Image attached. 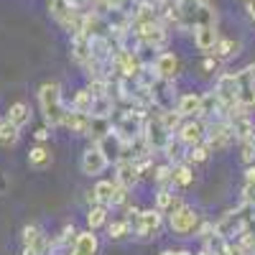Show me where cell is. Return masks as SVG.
Listing matches in <instances>:
<instances>
[{
    "label": "cell",
    "mask_w": 255,
    "mask_h": 255,
    "mask_svg": "<svg viewBox=\"0 0 255 255\" xmlns=\"http://www.w3.org/2000/svg\"><path fill=\"white\" fill-rule=\"evenodd\" d=\"M49 135H51V133H49V128H36V133H33V138H36L38 143H44Z\"/></svg>",
    "instance_id": "38"
},
{
    "label": "cell",
    "mask_w": 255,
    "mask_h": 255,
    "mask_svg": "<svg viewBox=\"0 0 255 255\" xmlns=\"http://www.w3.org/2000/svg\"><path fill=\"white\" fill-rule=\"evenodd\" d=\"M79 166H82V174H87V176H100V174H105V168L110 166V161H108V156L102 153V148H100L97 143H92L87 151L82 153Z\"/></svg>",
    "instance_id": "12"
},
{
    "label": "cell",
    "mask_w": 255,
    "mask_h": 255,
    "mask_svg": "<svg viewBox=\"0 0 255 255\" xmlns=\"http://www.w3.org/2000/svg\"><path fill=\"white\" fill-rule=\"evenodd\" d=\"M143 135H145V140H148V145H151V151L153 153H161L163 151V145L171 140V130L161 123V118H158V113L156 115H148L145 118V125H143Z\"/></svg>",
    "instance_id": "8"
},
{
    "label": "cell",
    "mask_w": 255,
    "mask_h": 255,
    "mask_svg": "<svg viewBox=\"0 0 255 255\" xmlns=\"http://www.w3.org/2000/svg\"><path fill=\"white\" fill-rule=\"evenodd\" d=\"M199 225H202V215L189 204H181L179 209L168 212V230L176 238H191L199 230Z\"/></svg>",
    "instance_id": "2"
},
{
    "label": "cell",
    "mask_w": 255,
    "mask_h": 255,
    "mask_svg": "<svg viewBox=\"0 0 255 255\" xmlns=\"http://www.w3.org/2000/svg\"><path fill=\"white\" fill-rule=\"evenodd\" d=\"M204 135H207V120H202V118H184V123L179 125V130H176V138L186 148L204 143Z\"/></svg>",
    "instance_id": "11"
},
{
    "label": "cell",
    "mask_w": 255,
    "mask_h": 255,
    "mask_svg": "<svg viewBox=\"0 0 255 255\" xmlns=\"http://www.w3.org/2000/svg\"><path fill=\"white\" fill-rule=\"evenodd\" d=\"M18 138H20V128L13 125L8 118L0 120V145H3V148H13L18 143Z\"/></svg>",
    "instance_id": "26"
},
{
    "label": "cell",
    "mask_w": 255,
    "mask_h": 255,
    "mask_svg": "<svg viewBox=\"0 0 255 255\" xmlns=\"http://www.w3.org/2000/svg\"><path fill=\"white\" fill-rule=\"evenodd\" d=\"M108 212H110V207H105V204H97V202H95V204L87 209V227L95 230V232H97L100 227H105V225H108V217H110Z\"/></svg>",
    "instance_id": "25"
},
{
    "label": "cell",
    "mask_w": 255,
    "mask_h": 255,
    "mask_svg": "<svg viewBox=\"0 0 255 255\" xmlns=\"http://www.w3.org/2000/svg\"><path fill=\"white\" fill-rule=\"evenodd\" d=\"M245 232L255 235V204H245Z\"/></svg>",
    "instance_id": "37"
},
{
    "label": "cell",
    "mask_w": 255,
    "mask_h": 255,
    "mask_svg": "<svg viewBox=\"0 0 255 255\" xmlns=\"http://www.w3.org/2000/svg\"><path fill=\"white\" fill-rule=\"evenodd\" d=\"M212 54H215L220 61H227V59H235L238 54H240V41H235V38H217V44H215V49H212Z\"/></svg>",
    "instance_id": "23"
},
{
    "label": "cell",
    "mask_w": 255,
    "mask_h": 255,
    "mask_svg": "<svg viewBox=\"0 0 255 255\" xmlns=\"http://www.w3.org/2000/svg\"><path fill=\"white\" fill-rule=\"evenodd\" d=\"M128 186H123V184H118L115 181V194H113V207H123L125 202H128Z\"/></svg>",
    "instance_id": "36"
},
{
    "label": "cell",
    "mask_w": 255,
    "mask_h": 255,
    "mask_svg": "<svg viewBox=\"0 0 255 255\" xmlns=\"http://www.w3.org/2000/svg\"><path fill=\"white\" fill-rule=\"evenodd\" d=\"M176 110L181 118H199L202 113V95L197 92H186L176 100Z\"/></svg>",
    "instance_id": "19"
},
{
    "label": "cell",
    "mask_w": 255,
    "mask_h": 255,
    "mask_svg": "<svg viewBox=\"0 0 255 255\" xmlns=\"http://www.w3.org/2000/svg\"><path fill=\"white\" fill-rule=\"evenodd\" d=\"M90 120H92V115L90 113H79V110H67V115H64V128L72 133V135H87V130H90Z\"/></svg>",
    "instance_id": "16"
},
{
    "label": "cell",
    "mask_w": 255,
    "mask_h": 255,
    "mask_svg": "<svg viewBox=\"0 0 255 255\" xmlns=\"http://www.w3.org/2000/svg\"><path fill=\"white\" fill-rule=\"evenodd\" d=\"M8 179H5V174L3 171H0V197H3V194H8Z\"/></svg>",
    "instance_id": "40"
},
{
    "label": "cell",
    "mask_w": 255,
    "mask_h": 255,
    "mask_svg": "<svg viewBox=\"0 0 255 255\" xmlns=\"http://www.w3.org/2000/svg\"><path fill=\"white\" fill-rule=\"evenodd\" d=\"M97 250H100V240L95 235V230H84L77 235V243L69 255H97Z\"/></svg>",
    "instance_id": "18"
},
{
    "label": "cell",
    "mask_w": 255,
    "mask_h": 255,
    "mask_svg": "<svg viewBox=\"0 0 255 255\" xmlns=\"http://www.w3.org/2000/svg\"><path fill=\"white\" fill-rule=\"evenodd\" d=\"M161 255H194V253H189V250H163Z\"/></svg>",
    "instance_id": "41"
},
{
    "label": "cell",
    "mask_w": 255,
    "mask_h": 255,
    "mask_svg": "<svg viewBox=\"0 0 255 255\" xmlns=\"http://www.w3.org/2000/svg\"><path fill=\"white\" fill-rule=\"evenodd\" d=\"M38 105H41V113H44L46 125H61L64 115H67V108H64V100H61V84L59 82H44L38 87Z\"/></svg>",
    "instance_id": "1"
},
{
    "label": "cell",
    "mask_w": 255,
    "mask_h": 255,
    "mask_svg": "<svg viewBox=\"0 0 255 255\" xmlns=\"http://www.w3.org/2000/svg\"><path fill=\"white\" fill-rule=\"evenodd\" d=\"M171 174H174V166H171V163H161V166H156L153 184H156L158 189H163V186H171V189H174V184H171Z\"/></svg>",
    "instance_id": "33"
},
{
    "label": "cell",
    "mask_w": 255,
    "mask_h": 255,
    "mask_svg": "<svg viewBox=\"0 0 255 255\" xmlns=\"http://www.w3.org/2000/svg\"><path fill=\"white\" fill-rule=\"evenodd\" d=\"M153 72L158 79H166V82H176V77L181 74V61L174 51H161L153 61Z\"/></svg>",
    "instance_id": "13"
},
{
    "label": "cell",
    "mask_w": 255,
    "mask_h": 255,
    "mask_svg": "<svg viewBox=\"0 0 255 255\" xmlns=\"http://www.w3.org/2000/svg\"><path fill=\"white\" fill-rule=\"evenodd\" d=\"M145 118H148V110H140V108L123 110V113L118 115V120L113 123V125H115V133H118L123 140H133L135 135L143 133Z\"/></svg>",
    "instance_id": "3"
},
{
    "label": "cell",
    "mask_w": 255,
    "mask_h": 255,
    "mask_svg": "<svg viewBox=\"0 0 255 255\" xmlns=\"http://www.w3.org/2000/svg\"><path fill=\"white\" fill-rule=\"evenodd\" d=\"M215 232L222 240H238L245 232V202L238 209H230L215 222Z\"/></svg>",
    "instance_id": "4"
},
{
    "label": "cell",
    "mask_w": 255,
    "mask_h": 255,
    "mask_svg": "<svg viewBox=\"0 0 255 255\" xmlns=\"http://www.w3.org/2000/svg\"><path fill=\"white\" fill-rule=\"evenodd\" d=\"M115 108H118L115 97H113V95H102V97H95L90 115H92V118H113Z\"/></svg>",
    "instance_id": "24"
},
{
    "label": "cell",
    "mask_w": 255,
    "mask_h": 255,
    "mask_svg": "<svg viewBox=\"0 0 255 255\" xmlns=\"http://www.w3.org/2000/svg\"><path fill=\"white\" fill-rule=\"evenodd\" d=\"M95 202L105 204V207H113V194H115V181H97L95 184Z\"/></svg>",
    "instance_id": "29"
},
{
    "label": "cell",
    "mask_w": 255,
    "mask_h": 255,
    "mask_svg": "<svg viewBox=\"0 0 255 255\" xmlns=\"http://www.w3.org/2000/svg\"><path fill=\"white\" fill-rule=\"evenodd\" d=\"M113 130H115V125H113V120H110V118H92V120H90L87 138H90L92 143H100L105 135H110Z\"/></svg>",
    "instance_id": "21"
},
{
    "label": "cell",
    "mask_w": 255,
    "mask_h": 255,
    "mask_svg": "<svg viewBox=\"0 0 255 255\" xmlns=\"http://www.w3.org/2000/svg\"><path fill=\"white\" fill-rule=\"evenodd\" d=\"M197 255H217V253H215V250H212V248H202V250H199Z\"/></svg>",
    "instance_id": "42"
},
{
    "label": "cell",
    "mask_w": 255,
    "mask_h": 255,
    "mask_svg": "<svg viewBox=\"0 0 255 255\" xmlns=\"http://www.w3.org/2000/svg\"><path fill=\"white\" fill-rule=\"evenodd\" d=\"M217 26L215 23H209V26H197L194 28V46L202 51V54H212V49H215L217 44Z\"/></svg>",
    "instance_id": "17"
},
{
    "label": "cell",
    "mask_w": 255,
    "mask_h": 255,
    "mask_svg": "<svg viewBox=\"0 0 255 255\" xmlns=\"http://www.w3.org/2000/svg\"><path fill=\"white\" fill-rule=\"evenodd\" d=\"M243 3H248V0H243Z\"/></svg>",
    "instance_id": "45"
},
{
    "label": "cell",
    "mask_w": 255,
    "mask_h": 255,
    "mask_svg": "<svg viewBox=\"0 0 255 255\" xmlns=\"http://www.w3.org/2000/svg\"><path fill=\"white\" fill-rule=\"evenodd\" d=\"M133 33L138 36L140 44L153 46L156 51H161V49L168 44V26L163 23V20H153V23H143V26L133 28Z\"/></svg>",
    "instance_id": "10"
},
{
    "label": "cell",
    "mask_w": 255,
    "mask_h": 255,
    "mask_svg": "<svg viewBox=\"0 0 255 255\" xmlns=\"http://www.w3.org/2000/svg\"><path fill=\"white\" fill-rule=\"evenodd\" d=\"M184 148H186V145H184V143H181L179 138H174V135H171V140H168V143L163 145V151H161V153H166L168 163L174 166V163H181V161L186 158V153H184Z\"/></svg>",
    "instance_id": "30"
},
{
    "label": "cell",
    "mask_w": 255,
    "mask_h": 255,
    "mask_svg": "<svg viewBox=\"0 0 255 255\" xmlns=\"http://www.w3.org/2000/svg\"><path fill=\"white\" fill-rule=\"evenodd\" d=\"M215 95L222 100V105L232 113L238 108V97H240V84H238V72L232 74V72H225L217 77L215 82Z\"/></svg>",
    "instance_id": "9"
},
{
    "label": "cell",
    "mask_w": 255,
    "mask_h": 255,
    "mask_svg": "<svg viewBox=\"0 0 255 255\" xmlns=\"http://www.w3.org/2000/svg\"><path fill=\"white\" fill-rule=\"evenodd\" d=\"M250 204H255V194H253V199H250Z\"/></svg>",
    "instance_id": "43"
},
{
    "label": "cell",
    "mask_w": 255,
    "mask_h": 255,
    "mask_svg": "<svg viewBox=\"0 0 255 255\" xmlns=\"http://www.w3.org/2000/svg\"><path fill=\"white\" fill-rule=\"evenodd\" d=\"M238 84H240V97H238L235 110L250 115V110H255V64H250V67L238 72Z\"/></svg>",
    "instance_id": "7"
},
{
    "label": "cell",
    "mask_w": 255,
    "mask_h": 255,
    "mask_svg": "<svg viewBox=\"0 0 255 255\" xmlns=\"http://www.w3.org/2000/svg\"><path fill=\"white\" fill-rule=\"evenodd\" d=\"M115 181L133 189L138 181H140V174H138V163L130 161V158H123V161H115Z\"/></svg>",
    "instance_id": "15"
},
{
    "label": "cell",
    "mask_w": 255,
    "mask_h": 255,
    "mask_svg": "<svg viewBox=\"0 0 255 255\" xmlns=\"http://www.w3.org/2000/svg\"><path fill=\"white\" fill-rule=\"evenodd\" d=\"M199 69H202V74H215V72L220 69V59H217L215 54H207Z\"/></svg>",
    "instance_id": "34"
},
{
    "label": "cell",
    "mask_w": 255,
    "mask_h": 255,
    "mask_svg": "<svg viewBox=\"0 0 255 255\" xmlns=\"http://www.w3.org/2000/svg\"><path fill=\"white\" fill-rule=\"evenodd\" d=\"M163 227V212L161 209H140L138 217L133 220V230H135V238L140 240H153Z\"/></svg>",
    "instance_id": "6"
},
{
    "label": "cell",
    "mask_w": 255,
    "mask_h": 255,
    "mask_svg": "<svg viewBox=\"0 0 255 255\" xmlns=\"http://www.w3.org/2000/svg\"><path fill=\"white\" fill-rule=\"evenodd\" d=\"M54 163V153L49 151V148L46 145H33L31 148V151H28V166L31 168H38V171H41V168H49Z\"/></svg>",
    "instance_id": "22"
},
{
    "label": "cell",
    "mask_w": 255,
    "mask_h": 255,
    "mask_svg": "<svg viewBox=\"0 0 255 255\" xmlns=\"http://www.w3.org/2000/svg\"><path fill=\"white\" fill-rule=\"evenodd\" d=\"M209 148H207V143H199V145H191V148H186V163H191V166H194V163H204L207 158H209Z\"/></svg>",
    "instance_id": "32"
},
{
    "label": "cell",
    "mask_w": 255,
    "mask_h": 255,
    "mask_svg": "<svg viewBox=\"0 0 255 255\" xmlns=\"http://www.w3.org/2000/svg\"><path fill=\"white\" fill-rule=\"evenodd\" d=\"M8 120L13 125H18V128L28 125L31 123V108H28L26 102H13L10 108H8Z\"/></svg>",
    "instance_id": "27"
},
{
    "label": "cell",
    "mask_w": 255,
    "mask_h": 255,
    "mask_svg": "<svg viewBox=\"0 0 255 255\" xmlns=\"http://www.w3.org/2000/svg\"><path fill=\"white\" fill-rule=\"evenodd\" d=\"M245 181H248V184H255V166H253V163L245 168Z\"/></svg>",
    "instance_id": "39"
},
{
    "label": "cell",
    "mask_w": 255,
    "mask_h": 255,
    "mask_svg": "<svg viewBox=\"0 0 255 255\" xmlns=\"http://www.w3.org/2000/svg\"><path fill=\"white\" fill-rule=\"evenodd\" d=\"M240 158H243V163H253L255 161V145L250 143V140H243L240 143Z\"/></svg>",
    "instance_id": "35"
},
{
    "label": "cell",
    "mask_w": 255,
    "mask_h": 255,
    "mask_svg": "<svg viewBox=\"0 0 255 255\" xmlns=\"http://www.w3.org/2000/svg\"><path fill=\"white\" fill-rule=\"evenodd\" d=\"M133 232V222L128 220V217H123V220H113L110 225H108V238L110 240H125L128 235Z\"/></svg>",
    "instance_id": "28"
},
{
    "label": "cell",
    "mask_w": 255,
    "mask_h": 255,
    "mask_svg": "<svg viewBox=\"0 0 255 255\" xmlns=\"http://www.w3.org/2000/svg\"><path fill=\"white\" fill-rule=\"evenodd\" d=\"M204 143H207L209 151H227V148L235 143V133H232V128H230V120H209Z\"/></svg>",
    "instance_id": "5"
},
{
    "label": "cell",
    "mask_w": 255,
    "mask_h": 255,
    "mask_svg": "<svg viewBox=\"0 0 255 255\" xmlns=\"http://www.w3.org/2000/svg\"><path fill=\"white\" fill-rule=\"evenodd\" d=\"M92 102H95V97H92V92H90L87 87H84V90H77L74 97H72V110L90 113V110H92Z\"/></svg>",
    "instance_id": "31"
},
{
    "label": "cell",
    "mask_w": 255,
    "mask_h": 255,
    "mask_svg": "<svg viewBox=\"0 0 255 255\" xmlns=\"http://www.w3.org/2000/svg\"><path fill=\"white\" fill-rule=\"evenodd\" d=\"M171 184L174 189H189L194 184V166L181 161V163H174V174H171Z\"/></svg>",
    "instance_id": "20"
},
{
    "label": "cell",
    "mask_w": 255,
    "mask_h": 255,
    "mask_svg": "<svg viewBox=\"0 0 255 255\" xmlns=\"http://www.w3.org/2000/svg\"><path fill=\"white\" fill-rule=\"evenodd\" d=\"M199 3H207V0H199Z\"/></svg>",
    "instance_id": "44"
},
{
    "label": "cell",
    "mask_w": 255,
    "mask_h": 255,
    "mask_svg": "<svg viewBox=\"0 0 255 255\" xmlns=\"http://www.w3.org/2000/svg\"><path fill=\"white\" fill-rule=\"evenodd\" d=\"M20 238H23V248H31L38 255H49V238L41 232L38 225H26L23 232H20Z\"/></svg>",
    "instance_id": "14"
}]
</instances>
